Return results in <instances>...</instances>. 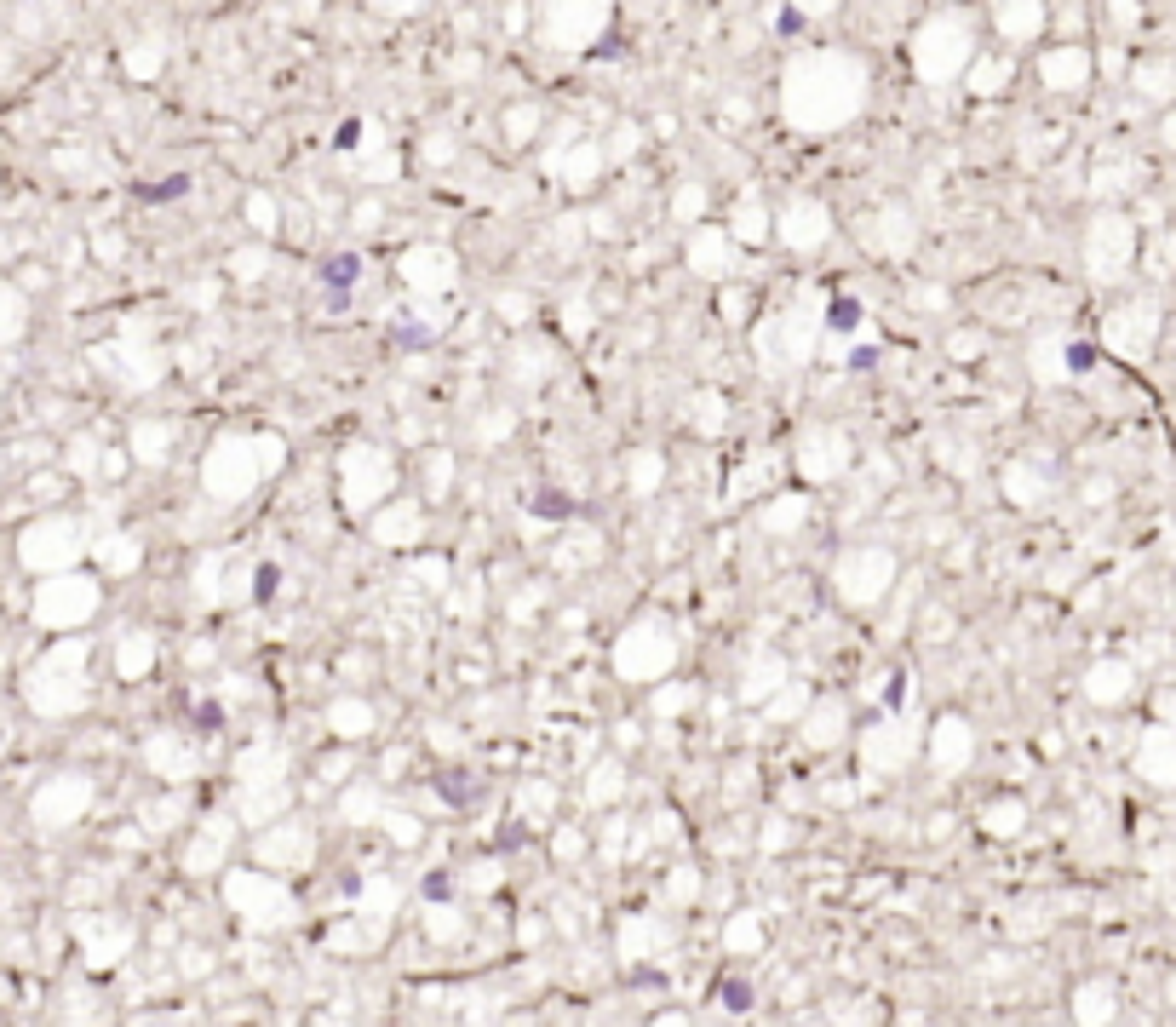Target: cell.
Here are the masks:
<instances>
[{"instance_id": "obj_1", "label": "cell", "mask_w": 1176, "mask_h": 1027, "mask_svg": "<svg viewBox=\"0 0 1176 1027\" xmlns=\"http://www.w3.org/2000/svg\"><path fill=\"white\" fill-rule=\"evenodd\" d=\"M356 276H362V258H351V253H339V258H327V264H321V282H327L333 305H345V299H351Z\"/></svg>"}, {"instance_id": "obj_2", "label": "cell", "mask_w": 1176, "mask_h": 1027, "mask_svg": "<svg viewBox=\"0 0 1176 1027\" xmlns=\"http://www.w3.org/2000/svg\"><path fill=\"white\" fill-rule=\"evenodd\" d=\"M718 1005H729V1010H746V1005H752V987H746L741 976L718 981Z\"/></svg>"}, {"instance_id": "obj_3", "label": "cell", "mask_w": 1176, "mask_h": 1027, "mask_svg": "<svg viewBox=\"0 0 1176 1027\" xmlns=\"http://www.w3.org/2000/svg\"><path fill=\"white\" fill-rule=\"evenodd\" d=\"M856 321H861V305H856V299H838V305H832V327H856Z\"/></svg>"}, {"instance_id": "obj_4", "label": "cell", "mask_w": 1176, "mask_h": 1027, "mask_svg": "<svg viewBox=\"0 0 1176 1027\" xmlns=\"http://www.w3.org/2000/svg\"><path fill=\"white\" fill-rule=\"evenodd\" d=\"M1067 362H1073V368H1091V362H1096V350H1091V345H1073V350H1067Z\"/></svg>"}, {"instance_id": "obj_5", "label": "cell", "mask_w": 1176, "mask_h": 1027, "mask_svg": "<svg viewBox=\"0 0 1176 1027\" xmlns=\"http://www.w3.org/2000/svg\"><path fill=\"white\" fill-rule=\"evenodd\" d=\"M775 29H781V35H798V29H804V17H798V12H781V23H775Z\"/></svg>"}, {"instance_id": "obj_6", "label": "cell", "mask_w": 1176, "mask_h": 1027, "mask_svg": "<svg viewBox=\"0 0 1176 1027\" xmlns=\"http://www.w3.org/2000/svg\"><path fill=\"white\" fill-rule=\"evenodd\" d=\"M276 580H282L276 569H258V597H270V591H276Z\"/></svg>"}]
</instances>
